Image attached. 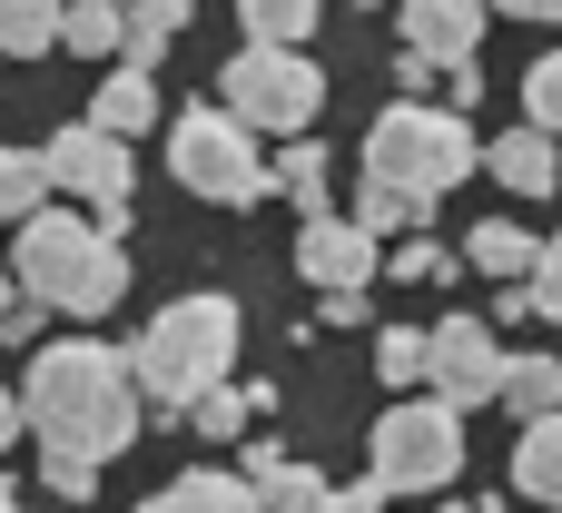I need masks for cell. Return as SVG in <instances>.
Wrapping results in <instances>:
<instances>
[{"instance_id": "cell-1", "label": "cell", "mask_w": 562, "mask_h": 513, "mask_svg": "<svg viewBox=\"0 0 562 513\" xmlns=\"http://www.w3.org/2000/svg\"><path fill=\"white\" fill-rule=\"evenodd\" d=\"M20 415L40 435V455H128L138 415H148V386H138V356L99 346V336H69V346H40L30 376H20Z\"/></svg>"}, {"instance_id": "cell-2", "label": "cell", "mask_w": 562, "mask_h": 513, "mask_svg": "<svg viewBox=\"0 0 562 513\" xmlns=\"http://www.w3.org/2000/svg\"><path fill=\"white\" fill-rule=\"evenodd\" d=\"M20 287L49 306V316H109L128 297V247L119 227H99L89 208H30L20 218Z\"/></svg>"}, {"instance_id": "cell-3", "label": "cell", "mask_w": 562, "mask_h": 513, "mask_svg": "<svg viewBox=\"0 0 562 513\" xmlns=\"http://www.w3.org/2000/svg\"><path fill=\"white\" fill-rule=\"evenodd\" d=\"M128 356H138V386H148L158 425H188V405L237 366V306L227 297H178V306L148 316V336Z\"/></svg>"}, {"instance_id": "cell-4", "label": "cell", "mask_w": 562, "mask_h": 513, "mask_svg": "<svg viewBox=\"0 0 562 513\" xmlns=\"http://www.w3.org/2000/svg\"><path fill=\"white\" fill-rule=\"evenodd\" d=\"M257 138H267V129H257V119H237L227 99L178 109V119H168V178H178L188 198L257 208V198L277 188V148H257Z\"/></svg>"}, {"instance_id": "cell-5", "label": "cell", "mask_w": 562, "mask_h": 513, "mask_svg": "<svg viewBox=\"0 0 562 513\" xmlns=\"http://www.w3.org/2000/svg\"><path fill=\"white\" fill-rule=\"evenodd\" d=\"M474 158H484V148H474V119H464L454 99H445V109H435V99H395V109L366 129V168L395 178V188H425V198H445L454 178H474Z\"/></svg>"}, {"instance_id": "cell-6", "label": "cell", "mask_w": 562, "mask_h": 513, "mask_svg": "<svg viewBox=\"0 0 562 513\" xmlns=\"http://www.w3.org/2000/svg\"><path fill=\"white\" fill-rule=\"evenodd\" d=\"M217 99H227L237 119H257L267 138H286V129H316L326 69H316L296 40H247V49H227V69H217Z\"/></svg>"}, {"instance_id": "cell-7", "label": "cell", "mask_w": 562, "mask_h": 513, "mask_svg": "<svg viewBox=\"0 0 562 513\" xmlns=\"http://www.w3.org/2000/svg\"><path fill=\"white\" fill-rule=\"evenodd\" d=\"M375 484L385 494H445L454 484V465H464V405H445V395H395L385 415H375Z\"/></svg>"}, {"instance_id": "cell-8", "label": "cell", "mask_w": 562, "mask_h": 513, "mask_svg": "<svg viewBox=\"0 0 562 513\" xmlns=\"http://www.w3.org/2000/svg\"><path fill=\"white\" fill-rule=\"evenodd\" d=\"M49 178H59V198H79L99 227H128V129H109V119L59 129V138H49Z\"/></svg>"}, {"instance_id": "cell-9", "label": "cell", "mask_w": 562, "mask_h": 513, "mask_svg": "<svg viewBox=\"0 0 562 513\" xmlns=\"http://www.w3.org/2000/svg\"><path fill=\"white\" fill-rule=\"evenodd\" d=\"M375 267H385V237H375L356 208H346V218H336V208H306V227H296V277H306V287H366Z\"/></svg>"}, {"instance_id": "cell-10", "label": "cell", "mask_w": 562, "mask_h": 513, "mask_svg": "<svg viewBox=\"0 0 562 513\" xmlns=\"http://www.w3.org/2000/svg\"><path fill=\"white\" fill-rule=\"evenodd\" d=\"M425 386H435L445 405H494V395H504V346H494V326L445 316V326H435V356H425Z\"/></svg>"}, {"instance_id": "cell-11", "label": "cell", "mask_w": 562, "mask_h": 513, "mask_svg": "<svg viewBox=\"0 0 562 513\" xmlns=\"http://www.w3.org/2000/svg\"><path fill=\"white\" fill-rule=\"evenodd\" d=\"M484 20H494V0H405V49L474 59L484 49Z\"/></svg>"}, {"instance_id": "cell-12", "label": "cell", "mask_w": 562, "mask_h": 513, "mask_svg": "<svg viewBox=\"0 0 562 513\" xmlns=\"http://www.w3.org/2000/svg\"><path fill=\"white\" fill-rule=\"evenodd\" d=\"M484 168H494L514 198H553V188H562V148H553V129H543V119H524L514 138H494V148H484Z\"/></svg>"}, {"instance_id": "cell-13", "label": "cell", "mask_w": 562, "mask_h": 513, "mask_svg": "<svg viewBox=\"0 0 562 513\" xmlns=\"http://www.w3.org/2000/svg\"><path fill=\"white\" fill-rule=\"evenodd\" d=\"M247 504H257V475H247V465H237V475H227V465H198V475L158 484L148 513H247Z\"/></svg>"}, {"instance_id": "cell-14", "label": "cell", "mask_w": 562, "mask_h": 513, "mask_svg": "<svg viewBox=\"0 0 562 513\" xmlns=\"http://www.w3.org/2000/svg\"><path fill=\"white\" fill-rule=\"evenodd\" d=\"M514 494H524V504H562V405H553V415H524V445H514Z\"/></svg>"}, {"instance_id": "cell-15", "label": "cell", "mask_w": 562, "mask_h": 513, "mask_svg": "<svg viewBox=\"0 0 562 513\" xmlns=\"http://www.w3.org/2000/svg\"><path fill=\"white\" fill-rule=\"evenodd\" d=\"M59 49L69 59H119L128 49V0H69L59 10Z\"/></svg>"}, {"instance_id": "cell-16", "label": "cell", "mask_w": 562, "mask_h": 513, "mask_svg": "<svg viewBox=\"0 0 562 513\" xmlns=\"http://www.w3.org/2000/svg\"><path fill=\"white\" fill-rule=\"evenodd\" d=\"M89 119H109V129H128V138L158 129V79H148V59H119V69L99 79V109H89Z\"/></svg>"}, {"instance_id": "cell-17", "label": "cell", "mask_w": 562, "mask_h": 513, "mask_svg": "<svg viewBox=\"0 0 562 513\" xmlns=\"http://www.w3.org/2000/svg\"><path fill=\"white\" fill-rule=\"evenodd\" d=\"M59 178H49V148H0V227H20L30 208H49Z\"/></svg>"}, {"instance_id": "cell-18", "label": "cell", "mask_w": 562, "mask_h": 513, "mask_svg": "<svg viewBox=\"0 0 562 513\" xmlns=\"http://www.w3.org/2000/svg\"><path fill=\"white\" fill-rule=\"evenodd\" d=\"M356 218H366L375 237H405V227H425V218H435V198H425V188H395V178H375V168H366Z\"/></svg>"}, {"instance_id": "cell-19", "label": "cell", "mask_w": 562, "mask_h": 513, "mask_svg": "<svg viewBox=\"0 0 562 513\" xmlns=\"http://www.w3.org/2000/svg\"><path fill=\"white\" fill-rule=\"evenodd\" d=\"M533 257H543V247H533V237H524L514 218H474V267H484L494 287H514V277H533Z\"/></svg>"}, {"instance_id": "cell-20", "label": "cell", "mask_w": 562, "mask_h": 513, "mask_svg": "<svg viewBox=\"0 0 562 513\" xmlns=\"http://www.w3.org/2000/svg\"><path fill=\"white\" fill-rule=\"evenodd\" d=\"M59 10H69V0H0V49H10V59L59 49Z\"/></svg>"}, {"instance_id": "cell-21", "label": "cell", "mask_w": 562, "mask_h": 513, "mask_svg": "<svg viewBox=\"0 0 562 513\" xmlns=\"http://www.w3.org/2000/svg\"><path fill=\"white\" fill-rule=\"evenodd\" d=\"M494 405H514V415H553L562 405V366L553 356H504V395Z\"/></svg>"}, {"instance_id": "cell-22", "label": "cell", "mask_w": 562, "mask_h": 513, "mask_svg": "<svg viewBox=\"0 0 562 513\" xmlns=\"http://www.w3.org/2000/svg\"><path fill=\"white\" fill-rule=\"evenodd\" d=\"M188 10H198V0H128V49H119V59H148V69H158V49L188 30Z\"/></svg>"}, {"instance_id": "cell-23", "label": "cell", "mask_w": 562, "mask_h": 513, "mask_svg": "<svg viewBox=\"0 0 562 513\" xmlns=\"http://www.w3.org/2000/svg\"><path fill=\"white\" fill-rule=\"evenodd\" d=\"M257 504H277V513H326V504H336V484H326V475H306V465H286V455H277V465H267V475H257Z\"/></svg>"}, {"instance_id": "cell-24", "label": "cell", "mask_w": 562, "mask_h": 513, "mask_svg": "<svg viewBox=\"0 0 562 513\" xmlns=\"http://www.w3.org/2000/svg\"><path fill=\"white\" fill-rule=\"evenodd\" d=\"M277 188H286L296 208H326V148H316L306 129H286V148H277Z\"/></svg>"}, {"instance_id": "cell-25", "label": "cell", "mask_w": 562, "mask_h": 513, "mask_svg": "<svg viewBox=\"0 0 562 513\" xmlns=\"http://www.w3.org/2000/svg\"><path fill=\"white\" fill-rule=\"evenodd\" d=\"M247 415H257V395H247V386H227V376H217V386L188 405V425H198L207 445H237V425H247Z\"/></svg>"}, {"instance_id": "cell-26", "label": "cell", "mask_w": 562, "mask_h": 513, "mask_svg": "<svg viewBox=\"0 0 562 513\" xmlns=\"http://www.w3.org/2000/svg\"><path fill=\"white\" fill-rule=\"evenodd\" d=\"M247 40H316V0H237Z\"/></svg>"}, {"instance_id": "cell-27", "label": "cell", "mask_w": 562, "mask_h": 513, "mask_svg": "<svg viewBox=\"0 0 562 513\" xmlns=\"http://www.w3.org/2000/svg\"><path fill=\"white\" fill-rule=\"evenodd\" d=\"M425 356H435V336H415V326H385L375 336V376L385 386H425Z\"/></svg>"}, {"instance_id": "cell-28", "label": "cell", "mask_w": 562, "mask_h": 513, "mask_svg": "<svg viewBox=\"0 0 562 513\" xmlns=\"http://www.w3.org/2000/svg\"><path fill=\"white\" fill-rule=\"evenodd\" d=\"M395 277H405V287H445V277H454V257H445L435 237H395Z\"/></svg>"}, {"instance_id": "cell-29", "label": "cell", "mask_w": 562, "mask_h": 513, "mask_svg": "<svg viewBox=\"0 0 562 513\" xmlns=\"http://www.w3.org/2000/svg\"><path fill=\"white\" fill-rule=\"evenodd\" d=\"M524 119H543V129L562 138V49H553V59H533V79H524Z\"/></svg>"}, {"instance_id": "cell-30", "label": "cell", "mask_w": 562, "mask_h": 513, "mask_svg": "<svg viewBox=\"0 0 562 513\" xmlns=\"http://www.w3.org/2000/svg\"><path fill=\"white\" fill-rule=\"evenodd\" d=\"M40 484L69 494V504H89V494H99V465H89V455H40Z\"/></svg>"}, {"instance_id": "cell-31", "label": "cell", "mask_w": 562, "mask_h": 513, "mask_svg": "<svg viewBox=\"0 0 562 513\" xmlns=\"http://www.w3.org/2000/svg\"><path fill=\"white\" fill-rule=\"evenodd\" d=\"M533 306H543V316L562 326V227H553V247L533 257Z\"/></svg>"}, {"instance_id": "cell-32", "label": "cell", "mask_w": 562, "mask_h": 513, "mask_svg": "<svg viewBox=\"0 0 562 513\" xmlns=\"http://www.w3.org/2000/svg\"><path fill=\"white\" fill-rule=\"evenodd\" d=\"M395 89H405V99L445 89V59H435V49H405V59H395Z\"/></svg>"}, {"instance_id": "cell-33", "label": "cell", "mask_w": 562, "mask_h": 513, "mask_svg": "<svg viewBox=\"0 0 562 513\" xmlns=\"http://www.w3.org/2000/svg\"><path fill=\"white\" fill-rule=\"evenodd\" d=\"M316 297H326V306H316L326 326H366V287H316Z\"/></svg>"}, {"instance_id": "cell-34", "label": "cell", "mask_w": 562, "mask_h": 513, "mask_svg": "<svg viewBox=\"0 0 562 513\" xmlns=\"http://www.w3.org/2000/svg\"><path fill=\"white\" fill-rule=\"evenodd\" d=\"M445 99L474 109V99H484V69H474V59H445Z\"/></svg>"}, {"instance_id": "cell-35", "label": "cell", "mask_w": 562, "mask_h": 513, "mask_svg": "<svg viewBox=\"0 0 562 513\" xmlns=\"http://www.w3.org/2000/svg\"><path fill=\"white\" fill-rule=\"evenodd\" d=\"M40 316H49V306H40V297H20V306L0 316V336H10V346H30V336H40Z\"/></svg>"}, {"instance_id": "cell-36", "label": "cell", "mask_w": 562, "mask_h": 513, "mask_svg": "<svg viewBox=\"0 0 562 513\" xmlns=\"http://www.w3.org/2000/svg\"><path fill=\"white\" fill-rule=\"evenodd\" d=\"M504 20H562V0H494Z\"/></svg>"}, {"instance_id": "cell-37", "label": "cell", "mask_w": 562, "mask_h": 513, "mask_svg": "<svg viewBox=\"0 0 562 513\" xmlns=\"http://www.w3.org/2000/svg\"><path fill=\"white\" fill-rule=\"evenodd\" d=\"M20 425H30V415H20V395L0 386V455H10V435H20Z\"/></svg>"}, {"instance_id": "cell-38", "label": "cell", "mask_w": 562, "mask_h": 513, "mask_svg": "<svg viewBox=\"0 0 562 513\" xmlns=\"http://www.w3.org/2000/svg\"><path fill=\"white\" fill-rule=\"evenodd\" d=\"M20 297H30V287H20V267H0V316H10Z\"/></svg>"}, {"instance_id": "cell-39", "label": "cell", "mask_w": 562, "mask_h": 513, "mask_svg": "<svg viewBox=\"0 0 562 513\" xmlns=\"http://www.w3.org/2000/svg\"><path fill=\"white\" fill-rule=\"evenodd\" d=\"M0 59H10V49H0Z\"/></svg>"}]
</instances>
